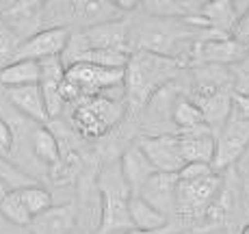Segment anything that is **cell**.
Instances as JSON below:
<instances>
[{
    "label": "cell",
    "instance_id": "26",
    "mask_svg": "<svg viewBox=\"0 0 249 234\" xmlns=\"http://www.w3.org/2000/svg\"><path fill=\"white\" fill-rule=\"evenodd\" d=\"M13 150V132L7 119L0 115V156H11Z\"/></svg>",
    "mask_w": 249,
    "mask_h": 234
},
{
    "label": "cell",
    "instance_id": "22",
    "mask_svg": "<svg viewBox=\"0 0 249 234\" xmlns=\"http://www.w3.org/2000/svg\"><path fill=\"white\" fill-rule=\"evenodd\" d=\"M0 182H4L11 191L31 187L37 184V180L33 176H28L20 165H16L9 156H0Z\"/></svg>",
    "mask_w": 249,
    "mask_h": 234
},
{
    "label": "cell",
    "instance_id": "23",
    "mask_svg": "<svg viewBox=\"0 0 249 234\" xmlns=\"http://www.w3.org/2000/svg\"><path fill=\"white\" fill-rule=\"evenodd\" d=\"M22 44H24L22 37L9 24H4L0 20V70L16 61V54Z\"/></svg>",
    "mask_w": 249,
    "mask_h": 234
},
{
    "label": "cell",
    "instance_id": "29",
    "mask_svg": "<svg viewBox=\"0 0 249 234\" xmlns=\"http://www.w3.org/2000/svg\"><path fill=\"white\" fill-rule=\"evenodd\" d=\"M124 234H178V228L174 223H169L167 228H160V230H137V228H132V230H128Z\"/></svg>",
    "mask_w": 249,
    "mask_h": 234
},
{
    "label": "cell",
    "instance_id": "32",
    "mask_svg": "<svg viewBox=\"0 0 249 234\" xmlns=\"http://www.w3.org/2000/svg\"><path fill=\"white\" fill-rule=\"evenodd\" d=\"M178 234H195L193 230H182V232H178Z\"/></svg>",
    "mask_w": 249,
    "mask_h": 234
},
{
    "label": "cell",
    "instance_id": "1",
    "mask_svg": "<svg viewBox=\"0 0 249 234\" xmlns=\"http://www.w3.org/2000/svg\"><path fill=\"white\" fill-rule=\"evenodd\" d=\"M184 63L178 59H169V56L145 50L130 52L128 63L124 68V100L128 102V111H143L160 89L169 87L178 78Z\"/></svg>",
    "mask_w": 249,
    "mask_h": 234
},
{
    "label": "cell",
    "instance_id": "3",
    "mask_svg": "<svg viewBox=\"0 0 249 234\" xmlns=\"http://www.w3.org/2000/svg\"><path fill=\"white\" fill-rule=\"evenodd\" d=\"M126 102L113 100L111 95H93V98H83L76 102L71 111V122L80 130V135L95 139V137L107 135L108 130L124 117L126 113Z\"/></svg>",
    "mask_w": 249,
    "mask_h": 234
},
{
    "label": "cell",
    "instance_id": "12",
    "mask_svg": "<svg viewBox=\"0 0 249 234\" xmlns=\"http://www.w3.org/2000/svg\"><path fill=\"white\" fill-rule=\"evenodd\" d=\"M68 18L80 24L83 28L98 26L104 22L124 20V13L115 2H104V0H74L68 2Z\"/></svg>",
    "mask_w": 249,
    "mask_h": 234
},
{
    "label": "cell",
    "instance_id": "25",
    "mask_svg": "<svg viewBox=\"0 0 249 234\" xmlns=\"http://www.w3.org/2000/svg\"><path fill=\"white\" fill-rule=\"evenodd\" d=\"M232 37L249 52V9L238 18L236 26H234V31H232Z\"/></svg>",
    "mask_w": 249,
    "mask_h": 234
},
{
    "label": "cell",
    "instance_id": "6",
    "mask_svg": "<svg viewBox=\"0 0 249 234\" xmlns=\"http://www.w3.org/2000/svg\"><path fill=\"white\" fill-rule=\"evenodd\" d=\"M65 80H70L83 98L107 95L111 91H124V70L100 68L91 63H71L65 68Z\"/></svg>",
    "mask_w": 249,
    "mask_h": 234
},
{
    "label": "cell",
    "instance_id": "28",
    "mask_svg": "<svg viewBox=\"0 0 249 234\" xmlns=\"http://www.w3.org/2000/svg\"><path fill=\"white\" fill-rule=\"evenodd\" d=\"M234 169H236V176H238V178H243L245 182H249V147L245 150V154L238 159V163L234 165Z\"/></svg>",
    "mask_w": 249,
    "mask_h": 234
},
{
    "label": "cell",
    "instance_id": "14",
    "mask_svg": "<svg viewBox=\"0 0 249 234\" xmlns=\"http://www.w3.org/2000/svg\"><path fill=\"white\" fill-rule=\"evenodd\" d=\"M76 226V206L74 204H61L52 206L50 211L33 217L28 232L31 234H71Z\"/></svg>",
    "mask_w": 249,
    "mask_h": 234
},
{
    "label": "cell",
    "instance_id": "33",
    "mask_svg": "<svg viewBox=\"0 0 249 234\" xmlns=\"http://www.w3.org/2000/svg\"><path fill=\"white\" fill-rule=\"evenodd\" d=\"M0 11H2V2H0Z\"/></svg>",
    "mask_w": 249,
    "mask_h": 234
},
{
    "label": "cell",
    "instance_id": "5",
    "mask_svg": "<svg viewBox=\"0 0 249 234\" xmlns=\"http://www.w3.org/2000/svg\"><path fill=\"white\" fill-rule=\"evenodd\" d=\"M214 161L213 169L217 174H226L228 169H234L245 150L249 147V122L230 113L221 128L214 135Z\"/></svg>",
    "mask_w": 249,
    "mask_h": 234
},
{
    "label": "cell",
    "instance_id": "18",
    "mask_svg": "<svg viewBox=\"0 0 249 234\" xmlns=\"http://www.w3.org/2000/svg\"><path fill=\"white\" fill-rule=\"evenodd\" d=\"M39 85V63L37 61H13L0 70V87H26Z\"/></svg>",
    "mask_w": 249,
    "mask_h": 234
},
{
    "label": "cell",
    "instance_id": "9",
    "mask_svg": "<svg viewBox=\"0 0 249 234\" xmlns=\"http://www.w3.org/2000/svg\"><path fill=\"white\" fill-rule=\"evenodd\" d=\"M249 52L238 44L234 37H223V39H206L197 41L191 54V65H221V68H230V65L238 63L245 59Z\"/></svg>",
    "mask_w": 249,
    "mask_h": 234
},
{
    "label": "cell",
    "instance_id": "31",
    "mask_svg": "<svg viewBox=\"0 0 249 234\" xmlns=\"http://www.w3.org/2000/svg\"><path fill=\"white\" fill-rule=\"evenodd\" d=\"M238 234H249V223H245V226L241 228V232H238Z\"/></svg>",
    "mask_w": 249,
    "mask_h": 234
},
{
    "label": "cell",
    "instance_id": "17",
    "mask_svg": "<svg viewBox=\"0 0 249 234\" xmlns=\"http://www.w3.org/2000/svg\"><path fill=\"white\" fill-rule=\"evenodd\" d=\"M31 150L39 163L56 167L61 163V147L56 135L48 126H35L31 132Z\"/></svg>",
    "mask_w": 249,
    "mask_h": 234
},
{
    "label": "cell",
    "instance_id": "7",
    "mask_svg": "<svg viewBox=\"0 0 249 234\" xmlns=\"http://www.w3.org/2000/svg\"><path fill=\"white\" fill-rule=\"evenodd\" d=\"M137 145L143 150L147 161L152 163L159 174H178L184 167V156L180 150V139L178 135L171 132H160V135H150L141 137Z\"/></svg>",
    "mask_w": 249,
    "mask_h": 234
},
{
    "label": "cell",
    "instance_id": "27",
    "mask_svg": "<svg viewBox=\"0 0 249 234\" xmlns=\"http://www.w3.org/2000/svg\"><path fill=\"white\" fill-rule=\"evenodd\" d=\"M232 113L236 117L245 119V122H249V98H245V95H234L232 100Z\"/></svg>",
    "mask_w": 249,
    "mask_h": 234
},
{
    "label": "cell",
    "instance_id": "30",
    "mask_svg": "<svg viewBox=\"0 0 249 234\" xmlns=\"http://www.w3.org/2000/svg\"><path fill=\"white\" fill-rule=\"evenodd\" d=\"M9 191H11V189H9L7 184H4V182H0V202H2V199H4V195H7Z\"/></svg>",
    "mask_w": 249,
    "mask_h": 234
},
{
    "label": "cell",
    "instance_id": "24",
    "mask_svg": "<svg viewBox=\"0 0 249 234\" xmlns=\"http://www.w3.org/2000/svg\"><path fill=\"white\" fill-rule=\"evenodd\" d=\"M230 76H232L234 95L249 98V54L238 61V63L230 65Z\"/></svg>",
    "mask_w": 249,
    "mask_h": 234
},
{
    "label": "cell",
    "instance_id": "19",
    "mask_svg": "<svg viewBox=\"0 0 249 234\" xmlns=\"http://www.w3.org/2000/svg\"><path fill=\"white\" fill-rule=\"evenodd\" d=\"M130 221L132 228H137V230H160V228H167L171 223L169 217L159 213L139 195L130 199Z\"/></svg>",
    "mask_w": 249,
    "mask_h": 234
},
{
    "label": "cell",
    "instance_id": "2",
    "mask_svg": "<svg viewBox=\"0 0 249 234\" xmlns=\"http://www.w3.org/2000/svg\"><path fill=\"white\" fill-rule=\"evenodd\" d=\"M100 191V221L95 234H124L132 230L130 199L135 198L117 163L107 165L98 176Z\"/></svg>",
    "mask_w": 249,
    "mask_h": 234
},
{
    "label": "cell",
    "instance_id": "4",
    "mask_svg": "<svg viewBox=\"0 0 249 234\" xmlns=\"http://www.w3.org/2000/svg\"><path fill=\"white\" fill-rule=\"evenodd\" d=\"M223 187V174L210 171L199 178H178V198H176V217L184 221L204 219Z\"/></svg>",
    "mask_w": 249,
    "mask_h": 234
},
{
    "label": "cell",
    "instance_id": "20",
    "mask_svg": "<svg viewBox=\"0 0 249 234\" xmlns=\"http://www.w3.org/2000/svg\"><path fill=\"white\" fill-rule=\"evenodd\" d=\"M18 193H20L24 206H26V211L31 213V217H37V215L50 211V208L54 206L52 193L41 187V184H31V187L18 189Z\"/></svg>",
    "mask_w": 249,
    "mask_h": 234
},
{
    "label": "cell",
    "instance_id": "11",
    "mask_svg": "<svg viewBox=\"0 0 249 234\" xmlns=\"http://www.w3.org/2000/svg\"><path fill=\"white\" fill-rule=\"evenodd\" d=\"M4 98L9 100L13 108L18 111V115L31 119L37 126H46L50 122L46 111V102H44V93H41L39 85H26V87H13V89H4Z\"/></svg>",
    "mask_w": 249,
    "mask_h": 234
},
{
    "label": "cell",
    "instance_id": "10",
    "mask_svg": "<svg viewBox=\"0 0 249 234\" xmlns=\"http://www.w3.org/2000/svg\"><path fill=\"white\" fill-rule=\"evenodd\" d=\"M139 198H143L150 206H154L165 217L176 215V198H178V174H159L156 171L147 184L141 189Z\"/></svg>",
    "mask_w": 249,
    "mask_h": 234
},
{
    "label": "cell",
    "instance_id": "16",
    "mask_svg": "<svg viewBox=\"0 0 249 234\" xmlns=\"http://www.w3.org/2000/svg\"><path fill=\"white\" fill-rule=\"evenodd\" d=\"M171 122H174L176 128H178V135L210 128L208 124H206L202 111L197 108V104H195L186 93L176 95L174 107H171Z\"/></svg>",
    "mask_w": 249,
    "mask_h": 234
},
{
    "label": "cell",
    "instance_id": "8",
    "mask_svg": "<svg viewBox=\"0 0 249 234\" xmlns=\"http://www.w3.org/2000/svg\"><path fill=\"white\" fill-rule=\"evenodd\" d=\"M71 31L68 26H52V28H41L33 37L20 46L16 54V61H44L52 56H63L65 48L70 44Z\"/></svg>",
    "mask_w": 249,
    "mask_h": 234
},
{
    "label": "cell",
    "instance_id": "13",
    "mask_svg": "<svg viewBox=\"0 0 249 234\" xmlns=\"http://www.w3.org/2000/svg\"><path fill=\"white\" fill-rule=\"evenodd\" d=\"M119 169L122 176L126 180L128 189L132 191V195H139L141 189L147 184V180L156 174V169L152 167V163L147 161V156L143 154V150L137 145H130L119 159Z\"/></svg>",
    "mask_w": 249,
    "mask_h": 234
},
{
    "label": "cell",
    "instance_id": "21",
    "mask_svg": "<svg viewBox=\"0 0 249 234\" xmlns=\"http://www.w3.org/2000/svg\"><path fill=\"white\" fill-rule=\"evenodd\" d=\"M0 215H2L9 223L20 226V228H28L33 221L31 213L26 211V206H24L18 191H9V193L4 195V199L0 202Z\"/></svg>",
    "mask_w": 249,
    "mask_h": 234
},
{
    "label": "cell",
    "instance_id": "15",
    "mask_svg": "<svg viewBox=\"0 0 249 234\" xmlns=\"http://www.w3.org/2000/svg\"><path fill=\"white\" fill-rule=\"evenodd\" d=\"M180 139V150L184 156V163H204L213 165L214 161V132L210 128L195 132H184L178 135Z\"/></svg>",
    "mask_w": 249,
    "mask_h": 234
}]
</instances>
